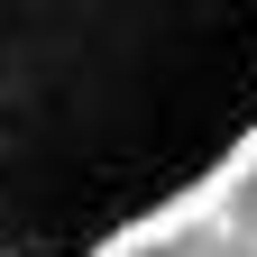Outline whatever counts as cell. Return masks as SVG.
I'll list each match as a JSON object with an SVG mask.
<instances>
[{"mask_svg":"<svg viewBox=\"0 0 257 257\" xmlns=\"http://www.w3.org/2000/svg\"><path fill=\"white\" fill-rule=\"evenodd\" d=\"M257 156V0H0V257H119Z\"/></svg>","mask_w":257,"mask_h":257,"instance_id":"obj_1","label":"cell"}]
</instances>
